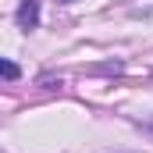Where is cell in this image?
Wrapping results in <instances>:
<instances>
[{"mask_svg":"<svg viewBox=\"0 0 153 153\" xmlns=\"http://www.w3.org/2000/svg\"><path fill=\"white\" fill-rule=\"evenodd\" d=\"M39 22V0H22L18 4V25L22 29H36Z\"/></svg>","mask_w":153,"mask_h":153,"instance_id":"cell-1","label":"cell"},{"mask_svg":"<svg viewBox=\"0 0 153 153\" xmlns=\"http://www.w3.org/2000/svg\"><path fill=\"white\" fill-rule=\"evenodd\" d=\"M0 75L7 78V82H11V78H18V64H14V61H0Z\"/></svg>","mask_w":153,"mask_h":153,"instance_id":"cell-2","label":"cell"},{"mask_svg":"<svg viewBox=\"0 0 153 153\" xmlns=\"http://www.w3.org/2000/svg\"><path fill=\"white\" fill-rule=\"evenodd\" d=\"M64 4H71V0H64Z\"/></svg>","mask_w":153,"mask_h":153,"instance_id":"cell-3","label":"cell"}]
</instances>
